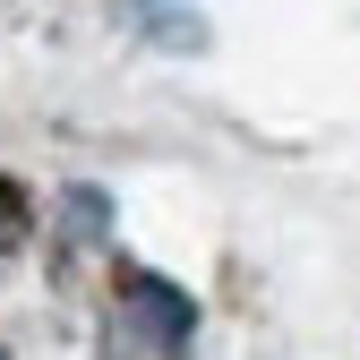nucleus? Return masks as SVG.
I'll return each instance as SVG.
<instances>
[{
    "instance_id": "1",
    "label": "nucleus",
    "mask_w": 360,
    "mask_h": 360,
    "mask_svg": "<svg viewBox=\"0 0 360 360\" xmlns=\"http://www.w3.org/2000/svg\"><path fill=\"white\" fill-rule=\"evenodd\" d=\"M120 283L138 292V300H120V309L155 335V352H180V343L198 335V300L180 292V283H163V275H120Z\"/></svg>"
},
{
    "instance_id": "2",
    "label": "nucleus",
    "mask_w": 360,
    "mask_h": 360,
    "mask_svg": "<svg viewBox=\"0 0 360 360\" xmlns=\"http://www.w3.org/2000/svg\"><path fill=\"white\" fill-rule=\"evenodd\" d=\"M0 360H9V352H0Z\"/></svg>"
}]
</instances>
